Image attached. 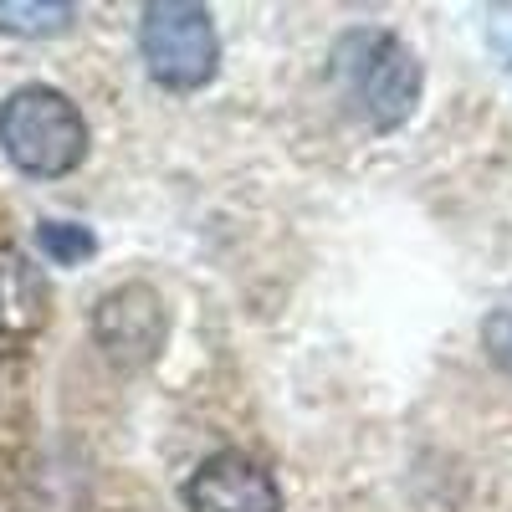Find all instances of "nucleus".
<instances>
[{
    "mask_svg": "<svg viewBox=\"0 0 512 512\" xmlns=\"http://www.w3.org/2000/svg\"><path fill=\"white\" fill-rule=\"evenodd\" d=\"M328 82L344 113H354L369 134H395L420 103V62L395 31L354 26L333 41Z\"/></svg>",
    "mask_w": 512,
    "mask_h": 512,
    "instance_id": "nucleus-1",
    "label": "nucleus"
},
{
    "mask_svg": "<svg viewBox=\"0 0 512 512\" xmlns=\"http://www.w3.org/2000/svg\"><path fill=\"white\" fill-rule=\"evenodd\" d=\"M0 149L31 180H62L88 154V123L77 103L47 82H26L0 103Z\"/></svg>",
    "mask_w": 512,
    "mask_h": 512,
    "instance_id": "nucleus-2",
    "label": "nucleus"
},
{
    "mask_svg": "<svg viewBox=\"0 0 512 512\" xmlns=\"http://www.w3.org/2000/svg\"><path fill=\"white\" fill-rule=\"evenodd\" d=\"M139 52L159 88L169 93H195L205 88L221 67V36L205 6L190 0H154L139 21Z\"/></svg>",
    "mask_w": 512,
    "mask_h": 512,
    "instance_id": "nucleus-3",
    "label": "nucleus"
},
{
    "mask_svg": "<svg viewBox=\"0 0 512 512\" xmlns=\"http://www.w3.org/2000/svg\"><path fill=\"white\" fill-rule=\"evenodd\" d=\"M164 333H169V313H164V297L149 282H123V287L103 292L93 308V338L108 354V364H118V369L154 364L164 349Z\"/></svg>",
    "mask_w": 512,
    "mask_h": 512,
    "instance_id": "nucleus-4",
    "label": "nucleus"
},
{
    "mask_svg": "<svg viewBox=\"0 0 512 512\" xmlns=\"http://www.w3.org/2000/svg\"><path fill=\"white\" fill-rule=\"evenodd\" d=\"M190 512H282V492L262 461L246 451H216L200 461V472L185 487Z\"/></svg>",
    "mask_w": 512,
    "mask_h": 512,
    "instance_id": "nucleus-5",
    "label": "nucleus"
},
{
    "mask_svg": "<svg viewBox=\"0 0 512 512\" xmlns=\"http://www.w3.org/2000/svg\"><path fill=\"white\" fill-rule=\"evenodd\" d=\"M77 6L67 0H0V31L6 36H57L67 31Z\"/></svg>",
    "mask_w": 512,
    "mask_h": 512,
    "instance_id": "nucleus-6",
    "label": "nucleus"
},
{
    "mask_svg": "<svg viewBox=\"0 0 512 512\" xmlns=\"http://www.w3.org/2000/svg\"><path fill=\"white\" fill-rule=\"evenodd\" d=\"M36 246L47 262L57 267H77V262H88V256L98 251V236L88 226H72V221H41L36 226Z\"/></svg>",
    "mask_w": 512,
    "mask_h": 512,
    "instance_id": "nucleus-7",
    "label": "nucleus"
},
{
    "mask_svg": "<svg viewBox=\"0 0 512 512\" xmlns=\"http://www.w3.org/2000/svg\"><path fill=\"white\" fill-rule=\"evenodd\" d=\"M482 344H487L492 364H497L502 374H512V297H502V303L487 313V323H482Z\"/></svg>",
    "mask_w": 512,
    "mask_h": 512,
    "instance_id": "nucleus-8",
    "label": "nucleus"
}]
</instances>
